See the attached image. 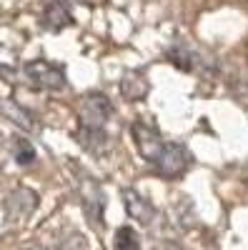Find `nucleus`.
<instances>
[{
  "instance_id": "1",
  "label": "nucleus",
  "mask_w": 248,
  "mask_h": 250,
  "mask_svg": "<svg viewBox=\"0 0 248 250\" xmlns=\"http://www.w3.org/2000/svg\"><path fill=\"white\" fill-rule=\"evenodd\" d=\"M25 78L30 80V85L38 90H63L66 88V73L58 65H50L45 60H35L25 65Z\"/></svg>"
},
{
  "instance_id": "7",
  "label": "nucleus",
  "mask_w": 248,
  "mask_h": 250,
  "mask_svg": "<svg viewBox=\"0 0 248 250\" xmlns=\"http://www.w3.org/2000/svg\"><path fill=\"white\" fill-rule=\"evenodd\" d=\"M113 248L115 250H140V235L131 225H123L113 235Z\"/></svg>"
},
{
  "instance_id": "8",
  "label": "nucleus",
  "mask_w": 248,
  "mask_h": 250,
  "mask_svg": "<svg viewBox=\"0 0 248 250\" xmlns=\"http://www.w3.org/2000/svg\"><path fill=\"white\" fill-rule=\"evenodd\" d=\"M45 23H48L53 30H58V28H63V25H68V23H70V15L66 13V8H63V5L50 3V5L45 8Z\"/></svg>"
},
{
  "instance_id": "10",
  "label": "nucleus",
  "mask_w": 248,
  "mask_h": 250,
  "mask_svg": "<svg viewBox=\"0 0 248 250\" xmlns=\"http://www.w3.org/2000/svg\"><path fill=\"white\" fill-rule=\"evenodd\" d=\"M163 250H183V248H180L178 243H165V248H163Z\"/></svg>"
},
{
  "instance_id": "11",
  "label": "nucleus",
  "mask_w": 248,
  "mask_h": 250,
  "mask_svg": "<svg viewBox=\"0 0 248 250\" xmlns=\"http://www.w3.org/2000/svg\"><path fill=\"white\" fill-rule=\"evenodd\" d=\"M20 250H45L43 245H28V248H20Z\"/></svg>"
},
{
  "instance_id": "4",
  "label": "nucleus",
  "mask_w": 248,
  "mask_h": 250,
  "mask_svg": "<svg viewBox=\"0 0 248 250\" xmlns=\"http://www.w3.org/2000/svg\"><path fill=\"white\" fill-rule=\"evenodd\" d=\"M131 138L135 143V150L140 153V158H146L148 163H156L158 160L163 145H165L163 138H160V133L153 128V125L143 123V120H135L131 125Z\"/></svg>"
},
{
  "instance_id": "2",
  "label": "nucleus",
  "mask_w": 248,
  "mask_h": 250,
  "mask_svg": "<svg viewBox=\"0 0 248 250\" xmlns=\"http://www.w3.org/2000/svg\"><path fill=\"white\" fill-rule=\"evenodd\" d=\"M78 115H80V125H86V128H103L113 115V105L103 93H90L80 100Z\"/></svg>"
},
{
  "instance_id": "3",
  "label": "nucleus",
  "mask_w": 248,
  "mask_h": 250,
  "mask_svg": "<svg viewBox=\"0 0 248 250\" xmlns=\"http://www.w3.org/2000/svg\"><path fill=\"white\" fill-rule=\"evenodd\" d=\"M153 165H156L158 175H163V178H178V175H183L185 170H188L191 155H188V150H185L183 145H178V143H165L163 150H160V155H158V160H156Z\"/></svg>"
},
{
  "instance_id": "9",
  "label": "nucleus",
  "mask_w": 248,
  "mask_h": 250,
  "mask_svg": "<svg viewBox=\"0 0 248 250\" xmlns=\"http://www.w3.org/2000/svg\"><path fill=\"white\" fill-rule=\"evenodd\" d=\"M15 160L18 163H33L35 160V150H33V145L28 143V140H23V138H15Z\"/></svg>"
},
{
  "instance_id": "5",
  "label": "nucleus",
  "mask_w": 248,
  "mask_h": 250,
  "mask_svg": "<svg viewBox=\"0 0 248 250\" xmlns=\"http://www.w3.org/2000/svg\"><path fill=\"white\" fill-rule=\"evenodd\" d=\"M123 203H126V213L138 220V223H151L153 215H156V208L143 198L138 190H126L123 193Z\"/></svg>"
},
{
  "instance_id": "6",
  "label": "nucleus",
  "mask_w": 248,
  "mask_h": 250,
  "mask_svg": "<svg viewBox=\"0 0 248 250\" xmlns=\"http://www.w3.org/2000/svg\"><path fill=\"white\" fill-rule=\"evenodd\" d=\"M120 90H123V98H128V100H143L148 95V80H146V75L131 70L123 75Z\"/></svg>"
}]
</instances>
